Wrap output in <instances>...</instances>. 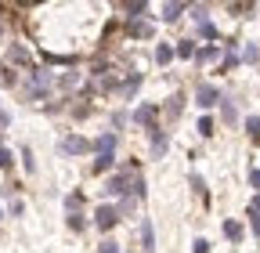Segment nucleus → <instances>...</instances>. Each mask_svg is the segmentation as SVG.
Segmentation results:
<instances>
[{
    "mask_svg": "<svg viewBox=\"0 0 260 253\" xmlns=\"http://www.w3.org/2000/svg\"><path fill=\"white\" fill-rule=\"evenodd\" d=\"M54 87V76L47 69H29V80H25V94H29V102H44L47 94Z\"/></svg>",
    "mask_w": 260,
    "mask_h": 253,
    "instance_id": "1",
    "label": "nucleus"
},
{
    "mask_svg": "<svg viewBox=\"0 0 260 253\" xmlns=\"http://www.w3.org/2000/svg\"><path fill=\"white\" fill-rule=\"evenodd\" d=\"M94 225L102 228V232H112L116 225H119V213H116V206H109V203H102L94 210Z\"/></svg>",
    "mask_w": 260,
    "mask_h": 253,
    "instance_id": "2",
    "label": "nucleus"
},
{
    "mask_svg": "<svg viewBox=\"0 0 260 253\" xmlns=\"http://www.w3.org/2000/svg\"><path fill=\"white\" fill-rule=\"evenodd\" d=\"M220 98H224V94L213 83H199V90H195V105H199V109H213V105H220Z\"/></svg>",
    "mask_w": 260,
    "mask_h": 253,
    "instance_id": "3",
    "label": "nucleus"
},
{
    "mask_svg": "<svg viewBox=\"0 0 260 253\" xmlns=\"http://www.w3.org/2000/svg\"><path fill=\"white\" fill-rule=\"evenodd\" d=\"M148 145H152V160L167 155V131L162 126H148Z\"/></svg>",
    "mask_w": 260,
    "mask_h": 253,
    "instance_id": "4",
    "label": "nucleus"
},
{
    "mask_svg": "<svg viewBox=\"0 0 260 253\" xmlns=\"http://www.w3.org/2000/svg\"><path fill=\"white\" fill-rule=\"evenodd\" d=\"M145 11H148V4H145V0H119V15H123L126 22H138Z\"/></svg>",
    "mask_w": 260,
    "mask_h": 253,
    "instance_id": "5",
    "label": "nucleus"
},
{
    "mask_svg": "<svg viewBox=\"0 0 260 253\" xmlns=\"http://www.w3.org/2000/svg\"><path fill=\"white\" fill-rule=\"evenodd\" d=\"M83 152H90V141L80 138V134H69L61 141V155H83Z\"/></svg>",
    "mask_w": 260,
    "mask_h": 253,
    "instance_id": "6",
    "label": "nucleus"
},
{
    "mask_svg": "<svg viewBox=\"0 0 260 253\" xmlns=\"http://www.w3.org/2000/svg\"><path fill=\"white\" fill-rule=\"evenodd\" d=\"M116 141H119V138H116V131H109V134H102V138H94V141H90V148H94L98 155H112Z\"/></svg>",
    "mask_w": 260,
    "mask_h": 253,
    "instance_id": "7",
    "label": "nucleus"
},
{
    "mask_svg": "<svg viewBox=\"0 0 260 253\" xmlns=\"http://www.w3.org/2000/svg\"><path fill=\"white\" fill-rule=\"evenodd\" d=\"M8 58L15 61V66H32V54H29L22 44H11V47H8Z\"/></svg>",
    "mask_w": 260,
    "mask_h": 253,
    "instance_id": "8",
    "label": "nucleus"
},
{
    "mask_svg": "<svg viewBox=\"0 0 260 253\" xmlns=\"http://www.w3.org/2000/svg\"><path fill=\"white\" fill-rule=\"evenodd\" d=\"M159 116V109L155 105H138V112H134V123H141V126H152V119Z\"/></svg>",
    "mask_w": 260,
    "mask_h": 253,
    "instance_id": "9",
    "label": "nucleus"
},
{
    "mask_svg": "<svg viewBox=\"0 0 260 253\" xmlns=\"http://www.w3.org/2000/svg\"><path fill=\"white\" fill-rule=\"evenodd\" d=\"M217 58H220V47H217V44H206V47L195 51V61H199V66H206V61H217Z\"/></svg>",
    "mask_w": 260,
    "mask_h": 253,
    "instance_id": "10",
    "label": "nucleus"
},
{
    "mask_svg": "<svg viewBox=\"0 0 260 253\" xmlns=\"http://www.w3.org/2000/svg\"><path fill=\"white\" fill-rule=\"evenodd\" d=\"M126 33H130V37H138V40H145V37H152V25L138 18V22H126Z\"/></svg>",
    "mask_w": 260,
    "mask_h": 253,
    "instance_id": "11",
    "label": "nucleus"
},
{
    "mask_svg": "<svg viewBox=\"0 0 260 253\" xmlns=\"http://www.w3.org/2000/svg\"><path fill=\"white\" fill-rule=\"evenodd\" d=\"M141 242H145V249H148V253L155 249V228H152V220H148V217L141 220Z\"/></svg>",
    "mask_w": 260,
    "mask_h": 253,
    "instance_id": "12",
    "label": "nucleus"
},
{
    "mask_svg": "<svg viewBox=\"0 0 260 253\" xmlns=\"http://www.w3.org/2000/svg\"><path fill=\"white\" fill-rule=\"evenodd\" d=\"M188 11V4H162V22H177Z\"/></svg>",
    "mask_w": 260,
    "mask_h": 253,
    "instance_id": "13",
    "label": "nucleus"
},
{
    "mask_svg": "<svg viewBox=\"0 0 260 253\" xmlns=\"http://www.w3.org/2000/svg\"><path fill=\"white\" fill-rule=\"evenodd\" d=\"M181 109H184V94L177 90L174 98H167V116H170V119H177V116H181Z\"/></svg>",
    "mask_w": 260,
    "mask_h": 253,
    "instance_id": "14",
    "label": "nucleus"
},
{
    "mask_svg": "<svg viewBox=\"0 0 260 253\" xmlns=\"http://www.w3.org/2000/svg\"><path fill=\"white\" fill-rule=\"evenodd\" d=\"M138 83H141V73H130V76L119 83V94H123V98H130V94L138 90Z\"/></svg>",
    "mask_w": 260,
    "mask_h": 253,
    "instance_id": "15",
    "label": "nucleus"
},
{
    "mask_svg": "<svg viewBox=\"0 0 260 253\" xmlns=\"http://www.w3.org/2000/svg\"><path fill=\"white\" fill-rule=\"evenodd\" d=\"M76 83H80V73H61V76L54 80V87H58V90H73Z\"/></svg>",
    "mask_w": 260,
    "mask_h": 253,
    "instance_id": "16",
    "label": "nucleus"
},
{
    "mask_svg": "<svg viewBox=\"0 0 260 253\" xmlns=\"http://www.w3.org/2000/svg\"><path fill=\"white\" fill-rule=\"evenodd\" d=\"M155 61H159V66H170V61H174V47L170 44H159L155 47Z\"/></svg>",
    "mask_w": 260,
    "mask_h": 253,
    "instance_id": "17",
    "label": "nucleus"
},
{
    "mask_svg": "<svg viewBox=\"0 0 260 253\" xmlns=\"http://www.w3.org/2000/svg\"><path fill=\"white\" fill-rule=\"evenodd\" d=\"M224 235L232 239V242H239L246 232H242V225H239V220H224Z\"/></svg>",
    "mask_w": 260,
    "mask_h": 253,
    "instance_id": "18",
    "label": "nucleus"
},
{
    "mask_svg": "<svg viewBox=\"0 0 260 253\" xmlns=\"http://www.w3.org/2000/svg\"><path fill=\"white\" fill-rule=\"evenodd\" d=\"M220 116H224V123H235L239 112H235V102L232 98H220Z\"/></svg>",
    "mask_w": 260,
    "mask_h": 253,
    "instance_id": "19",
    "label": "nucleus"
},
{
    "mask_svg": "<svg viewBox=\"0 0 260 253\" xmlns=\"http://www.w3.org/2000/svg\"><path fill=\"white\" fill-rule=\"evenodd\" d=\"M112 163H116V152H112V155H98V160H94V174L112 170Z\"/></svg>",
    "mask_w": 260,
    "mask_h": 253,
    "instance_id": "20",
    "label": "nucleus"
},
{
    "mask_svg": "<svg viewBox=\"0 0 260 253\" xmlns=\"http://www.w3.org/2000/svg\"><path fill=\"white\" fill-rule=\"evenodd\" d=\"M65 225H69L73 232H83V228H87V220H83V213H69V217H65Z\"/></svg>",
    "mask_w": 260,
    "mask_h": 253,
    "instance_id": "21",
    "label": "nucleus"
},
{
    "mask_svg": "<svg viewBox=\"0 0 260 253\" xmlns=\"http://www.w3.org/2000/svg\"><path fill=\"white\" fill-rule=\"evenodd\" d=\"M177 54L181 58H195V40H177Z\"/></svg>",
    "mask_w": 260,
    "mask_h": 253,
    "instance_id": "22",
    "label": "nucleus"
},
{
    "mask_svg": "<svg viewBox=\"0 0 260 253\" xmlns=\"http://www.w3.org/2000/svg\"><path fill=\"white\" fill-rule=\"evenodd\" d=\"M246 131H249L253 141H260V116H249V119H246Z\"/></svg>",
    "mask_w": 260,
    "mask_h": 253,
    "instance_id": "23",
    "label": "nucleus"
},
{
    "mask_svg": "<svg viewBox=\"0 0 260 253\" xmlns=\"http://www.w3.org/2000/svg\"><path fill=\"white\" fill-rule=\"evenodd\" d=\"M195 131H199L203 138H210V134H213V119H210V116H203V119H199V126H195Z\"/></svg>",
    "mask_w": 260,
    "mask_h": 253,
    "instance_id": "24",
    "label": "nucleus"
},
{
    "mask_svg": "<svg viewBox=\"0 0 260 253\" xmlns=\"http://www.w3.org/2000/svg\"><path fill=\"white\" fill-rule=\"evenodd\" d=\"M11 167H15V155L8 148H0V170H11Z\"/></svg>",
    "mask_w": 260,
    "mask_h": 253,
    "instance_id": "25",
    "label": "nucleus"
},
{
    "mask_svg": "<svg viewBox=\"0 0 260 253\" xmlns=\"http://www.w3.org/2000/svg\"><path fill=\"white\" fill-rule=\"evenodd\" d=\"M199 33H203V37H206V40L213 44V40H217V25H210V22H203V25H199Z\"/></svg>",
    "mask_w": 260,
    "mask_h": 253,
    "instance_id": "26",
    "label": "nucleus"
},
{
    "mask_svg": "<svg viewBox=\"0 0 260 253\" xmlns=\"http://www.w3.org/2000/svg\"><path fill=\"white\" fill-rule=\"evenodd\" d=\"M191 188H195V192H199V196H206V181L199 177V174H191ZM210 199V196H206Z\"/></svg>",
    "mask_w": 260,
    "mask_h": 253,
    "instance_id": "27",
    "label": "nucleus"
},
{
    "mask_svg": "<svg viewBox=\"0 0 260 253\" xmlns=\"http://www.w3.org/2000/svg\"><path fill=\"white\" fill-rule=\"evenodd\" d=\"M242 58H246V61H260V51H256V44H246Z\"/></svg>",
    "mask_w": 260,
    "mask_h": 253,
    "instance_id": "28",
    "label": "nucleus"
},
{
    "mask_svg": "<svg viewBox=\"0 0 260 253\" xmlns=\"http://www.w3.org/2000/svg\"><path fill=\"white\" fill-rule=\"evenodd\" d=\"M191 253H210V239H195L191 242Z\"/></svg>",
    "mask_w": 260,
    "mask_h": 253,
    "instance_id": "29",
    "label": "nucleus"
},
{
    "mask_svg": "<svg viewBox=\"0 0 260 253\" xmlns=\"http://www.w3.org/2000/svg\"><path fill=\"white\" fill-rule=\"evenodd\" d=\"M80 203H83V196H80V192H73L69 199H65V206H69V213H76V206H80Z\"/></svg>",
    "mask_w": 260,
    "mask_h": 253,
    "instance_id": "30",
    "label": "nucleus"
},
{
    "mask_svg": "<svg viewBox=\"0 0 260 253\" xmlns=\"http://www.w3.org/2000/svg\"><path fill=\"white\" fill-rule=\"evenodd\" d=\"M191 18L203 25V22H206V8H203V4H195V8H191Z\"/></svg>",
    "mask_w": 260,
    "mask_h": 253,
    "instance_id": "31",
    "label": "nucleus"
},
{
    "mask_svg": "<svg viewBox=\"0 0 260 253\" xmlns=\"http://www.w3.org/2000/svg\"><path fill=\"white\" fill-rule=\"evenodd\" d=\"M22 160H25V170H29V174L37 170V163H32V148H22Z\"/></svg>",
    "mask_w": 260,
    "mask_h": 253,
    "instance_id": "32",
    "label": "nucleus"
},
{
    "mask_svg": "<svg viewBox=\"0 0 260 253\" xmlns=\"http://www.w3.org/2000/svg\"><path fill=\"white\" fill-rule=\"evenodd\" d=\"M249 228H253V235L260 239V217H256V213H249Z\"/></svg>",
    "mask_w": 260,
    "mask_h": 253,
    "instance_id": "33",
    "label": "nucleus"
},
{
    "mask_svg": "<svg viewBox=\"0 0 260 253\" xmlns=\"http://www.w3.org/2000/svg\"><path fill=\"white\" fill-rule=\"evenodd\" d=\"M98 249H102V253H119V246H116V242H102Z\"/></svg>",
    "mask_w": 260,
    "mask_h": 253,
    "instance_id": "34",
    "label": "nucleus"
},
{
    "mask_svg": "<svg viewBox=\"0 0 260 253\" xmlns=\"http://www.w3.org/2000/svg\"><path fill=\"white\" fill-rule=\"evenodd\" d=\"M249 184H253L256 192H260V170H249Z\"/></svg>",
    "mask_w": 260,
    "mask_h": 253,
    "instance_id": "35",
    "label": "nucleus"
},
{
    "mask_svg": "<svg viewBox=\"0 0 260 253\" xmlns=\"http://www.w3.org/2000/svg\"><path fill=\"white\" fill-rule=\"evenodd\" d=\"M249 213H260V196H256V199L249 203Z\"/></svg>",
    "mask_w": 260,
    "mask_h": 253,
    "instance_id": "36",
    "label": "nucleus"
},
{
    "mask_svg": "<svg viewBox=\"0 0 260 253\" xmlns=\"http://www.w3.org/2000/svg\"><path fill=\"white\" fill-rule=\"evenodd\" d=\"M8 123H11V116H8V112H0V131H4Z\"/></svg>",
    "mask_w": 260,
    "mask_h": 253,
    "instance_id": "37",
    "label": "nucleus"
},
{
    "mask_svg": "<svg viewBox=\"0 0 260 253\" xmlns=\"http://www.w3.org/2000/svg\"><path fill=\"white\" fill-rule=\"evenodd\" d=\"M0 37H4V25H0Z\"/></svg>",
    "mask_w": 260,
    "mask_h": 253,
    "instance_id": "38",
    "label": "nucleus"
},
{
    "mask_svg": "<svg viewBox=\"0 0 260 253\" xmlns=\"http://www.w3.org/2000/svg\"><path fill=\"white\" fill-rule=\"evenodd\" d=\"M0 148H4V141H0Z\"/></svg>",
    "mask_w": 260,
    "mask_h": 253,
    "instance_id": "39",
    "label": "nucleus"
},
{
    "mask_svg": "<svg viewBox=\"0 0 260 253\" xmlns=\"http://www.w3.org/2000/svg\"><path fill=\"white\" fill-rule=\"evenodd\" d=\"M0 73H4V66H0Z\"/></svg>",
    "mask_w": 260,
    "mask_h": 253,
    "instance_id": "40",
    "label": "nucleus"
},
{
    "mask_svg": "<svg viewBox=\"0 0 260 253\" xmlns=\"http://www.w3.org/2000/svg\"><path fill=\"white\" fill-rule=\"evenodd\" d=\"M0 217H4V213H0Z\"/></svg>",
    "mask_w": 260,
    "mask_h": 253,
    "instance_id": "41",
    "label": "nucleus"
}]
</instances>
